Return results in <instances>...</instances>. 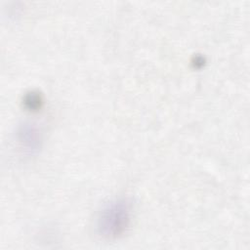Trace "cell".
I'll return each instance as SVG.
<instances>
[{
	"instance_id": "obj_2",
	"label": "cell",
	"mask_w": 250,
	"mask_h": 250,
	"mask_svg": "<svg viewBox=\"0 0 250 250\" xmlns=\"http://www.w3.org/2000/svg\"><path fill=\"white\" fill-rule=\"evenodd\" d=\"M19 138L21 142L24 143L26 146L31 147V149L38 146V132L34 127H31L30 124H25L20 129Z\"/></svg>"
},
{
	"instance_id": "obj_1",
	"label": "cell",
	"mask_w": 250,
	"mask_h": 250,
	"mask_svg": "<svg viewBox=\"0 0 250 250\" xmlns=\"http://www.w3.org/2000/svg\"><path fill=\"white\" fill-rule=\"evenodd\" d=\"M132 204L128 198L120 197L110 200L99 212L96 229L98 233L107 239L121 236L130 226Z\"/></svg>"
},
{
	"instance_id": "obj_3",
	"label": "cell",
	"mask_w": 250,
	"mask_h": 250,
	"mask_svg": "<svg viewBox=\"0 0 250 250\" xmlns=\"http://www.w3.org/2000/svg\"><path fill=\"white\" fill-rule=\"evenodd\" d=\"M40 102H41L40 97L35 93H30V94L26 95V97L24 99V103L29 108H35V107L39 106Z\"/></svg>"
}]
</instances>
